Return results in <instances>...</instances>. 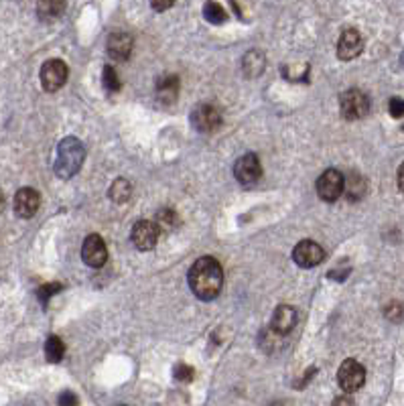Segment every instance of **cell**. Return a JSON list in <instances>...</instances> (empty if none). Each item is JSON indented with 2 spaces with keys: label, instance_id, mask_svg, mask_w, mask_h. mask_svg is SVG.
Returning a JSON list of instances; mask_svg holds the SVG:
<instances>
[{
  "label": "cell",
  "instance_id": "obj_29",
  "mask_svg": "<svg viewBox=\"0 0 404 406\" xmlns=\"http://www.w3.org/2000/svg\"><path fill=\"white\" fill-rule=\"evenodd\" d=\"M386 317H388V319H392V321H398V319L403 317V307H400V305H396V303L388 305V307H386Z\"/></svg>",
  "mask_w": 404,
  "mask_h": 406
},
{
  "label": "cell",
  "instance_id": "obj_26",
  "mask_svg": "<svg viewBox=\"0 0 404 406\" xmlns=\"http://www.w3.org/2000/svg\"><path fill=\"white\" fill-rule=\"evenodd\" d=\"M173 378L177 382H189L193 378V367L185 364H177L173 370Z\"/></svg>",
  "mask_w": 404,
  "mask_h": 406
},
{
  "label": "cell",
  "instance_id": "obj_34",
  "mask_svg": "<svg viewBox=\"0 0 404 406\" xmlns=\"http://www.w3.org/2000/svg\"><path fill=\"white\" fill-rule=\"evenodd\" d=\"M270 406H283L281 402H274V405H270Z\"/></svg>",
  "mask_w": 404,
  "mask_h": 406
},
{
  "label": "cell",
  "instance_id": "obj_15",
  "mask_svg": "<svg viewBox=\"0 0 404 406\" xmlns=\"http://www.w3.org/2000/svg\"><path fill=\"white\" fill-rule=\"evenodd\" d=\"M108 53L118 61L128 59L133 53V37L128 33H112L108 37Z\"/></svg>",
  "mask_w": 404,
  "mask_h": 406
},
{
  "label": "cell",
  "instance_id": "obj_30",
  "mask_svg": "<svg viewBox=\"0 0 404 406\" xmlns=\"http://www.w3.org/2000/svg\"><path fill=\"white\" fill-rule=\"evenodd\" d=\"M333 406H356V405H354V400H351L349 396H337V398L333 400Z\"/></svg>",
  "mask_w": 404,
  "mask_h": 406
},
{
  "label": "cell",
  "instance_id": "obj_33",
  "mask_svg": "<svg viewBox=\"0 0 404 406\" xmlns=\"http://www.w3.org/2000/svg\"><path fill=\"white\" fill-rule=\"evenodd\" d=\"M4 210V195L0 194V212Z\"/></svg>",
  "mask_w": 404,
  "mask_h": 406
},
{
  "label": "cell",
  "instance_id": "obj_31",
  "mask_svg": "<svg viewBox=\"0 0 404 406\" xmlns=\"http://www.w3.org/2000/svg\"><path fill=\"white\" fill-rule=\"evenodd\" d=\"M151 6H153L154 11H167V8L173 6V2H153Z\"/></svg>",
  "mask_w": 404,
  "mask_h": 406
},
{
  "label": "cell",
  "instance_id": "obj_12",
  "mask_svg": "<svg viewBox=\"0 0 404 406\" xmlns=\"http://www.w3.org/2000/svg\"><path fill=\"white\" fill-rule=\"evenodd\" d=\"M364 49V39L356 29H346L342 33V37L337 41V57L349 61V59L358 57Z\"/></svg>",
  "mask_w": 404,
  "mask_h": 406
},
{
  "label": "cell",
  "instance_id": "obj_7",
  "mask_svg": "<svg viewBox=\"0 0 404 406\" xmlns=\"http://www.w3.org/2000/svg\"><path fill=\"white\" fill-rule=\"evenodd\" d=\"M344 187H346V179H344V175L339 173V171H335V169H328L325 173L317 179V194H319V197L323 201H329V203L342 197Z\"/></svg>",
  "mask_w": 404,
  "mask_h": 406
},
{
  "label": "cell",
  "instance_id": "obj_27",
  "mask_svg": "<svg viewBox=\"0 0 404 406\" xmlns=\"http://www.w3.org/2000/svg\"><path fill=\"white\" fill-rule=\"evenodd\" d=\"M390 114L394 118L404 116V100H400V97H392L390 100Z\"/></svg>",
  "mask_w": 404,
  "mask_h": 406
},
{
  "label": "cell",
  "instance_id": "obj_25",
  "mask_svg": "<svg viewBox=\"0 0 404 406\" xmlns=\"http://www.w3.org/2000/svg\"><path fill=\"white\" fill-rule=\"evenodd\" d=\"M59 290H61V285L59 283H49V285H43L41 289H39V299H41V303H47L53 295H58Z\"/></svg>",
  "mask_w": 404,
  "mask_h": 406
},
{
  "label": "cell",
  "instance_id": "obj_28",
  "mask_svg": "<svg viewBox=\"0 0 404 406\" xmlns=\"http://www.w3.org/2000/svg\"><path fill=\"white\" fill-rule=\"evenodd\" d=\"M58 405L59 406H77V396L74 394V392L65 390V392H61V394H59Z\"/></svg>",
  "mask_w": 404,
  "mask_h": 406
},
{
  "label": "cell",
  "instance_id": "obj_2",
  "mask_svg": "<svg viewBox=\"0 0 404 406\" xmlns=\"http://www.w3.org/2000/svg\"><path fill=\"white\" fill-rule=\"evenodd\" d=\"M86 158V149L81 140L67 136L59 142L58 161H55V175L59 179H72L81 169Z\"/></svg>",
  "mask_w": 404,
  "mask_h": 406
},
{
  "label": "cell",
  "instance_id": "obj_21",
  "mask_svg": "<svg viewBox=\"0 0 404 406\" xmlns=\"http://www.w3.org/2000/svg\"><path fill=\"white\" fill-rule=\"evenodd\" d=\"M203 17H206V20H210L212 25H222V22H226V19H228L224 6L217 4V2H208V4L203 6Z\"/></svg>",
  "mask_w": 404,
  "mask_h": 406
},
{
  "label": "cell",
  "instance_id": "obj_1",
  "mask_svg": "<svg viewBox=\"0 0 404 406\" xmlns=\"http://www.w3.org/2000/svg\"><path fill=\"white\" fill-rule=\"evenodd\" d=\"M189 287H191L193 295L201 301H212L220 295L222 285H224V272H222V264L212 258V256H203L197 258L193 262L191 271H189Z\"/></svg>",
  "mask_w": 404,
  "mask_h": 406
},
{
  "label": "cell",
  "instance_id": "obj_11",
  "mask_svg": "<svg viewBox=\"0 0 404 406\" xmlns=\"http://www.w3.org/2000/svg\"><path fill=\"white\" fill-rule=\"evenodd\" d=\"M130 238L138 250H153L159 240V228L151 219H140L135 224Z\"/></svg>",
  "mask_w": 404,
  "mask_h": 406
},
{
  "label": "cell",
  "instance_id": "obj_23",
  "mask_svg": "<svg viewBox=\"0 0 404 406\" xmlns=\"http://www.w3.org/2000/svg\"><path fill=\"white\" fill-rule=\"evenodd\" d=\"M154 224H156L159 232H161V230H173L175 226L179 224V219H177V213H175L173 210L165 208V210H161V212H159Z\"/></svg>",
  "mask_w": 404,
  "mask_h": 406
},
{
  "label": "cell",
  "instance_id": "obj_19",
  "mask_svg": "<svg viewBox=\"0 0 404 406\" xmlns=\"http://www.w3.org/2000/svg\"><path fill=\"white\" fill-rule=\"evenodd\" d=\"M63 353H65L63 341L59 339L58 335H51V337L45 341V356H47V360L53 362V364H55V362H61Z\"/></svg>",
  "mask_w": 404,
  "mask_h": 406
},
{
  "label": "cell",
  "instance_id": "obj_17",
  "mask_svg": "<svg viewBox=\"0 0 404 406\" xmlns=\"http://www.w3.org/2000/svg\"><path fill=\"white\" fill-rule=\"evenodd\" d=\"M264 63H267V59L264 55L260 53V51H250L244 61H242V67H244V74L248 76V78H256V76H260L262 74V69H264Z\"/></svg>",
  "mask_w": 404,
  "mask_h": 406
},
{
  "label": "cell",
  "instance_id": "obj_20",
  "mask_svg": "<svg viewBox=\"0 0 404 406\" xmlns=\"http://www.w3.org/2000/svg\"><path fill=\"white\" fill-rule=\"evenodd\" d=\"M130 194H133V187L126 179H116L110 187V197L114 199L116 203H124L130 199Z\"/></svg>",
  "mask_w": 404,
  "mask_h": 406
},
{
  "label": "cell",
  "instance_id": "obj_6",
  "mask_svg": "<svg viewBox=\"0 0 404 406\" xmlns=\"http://www.w3.org/2000/svg\"><path fill=\"white\" fill-rule=\"evenodd\" d=\"M191 124L197 133H215L222 124V112L213 104H199L191 112Z\"/></svg>",
  "mask_w": 404,
  "mask_h": 406
},
{
  "label": "cell",
  "instance_id": "obj_13",
  "mask_svg": "<svg viewBox=\"0 0 404 406\" xmlns=\"http://www.w3.org/2000/svg\"><path fill=\"white\" fill-rule=\"evenodd\" d=\"M39 205H41V197H39L37 189L33 187H22L15 195V213L19 217H25V219L33 217L37 213Z\"/></svg>",
  "mask_w": 404,
  "mask_h": 406
},
{
  "label": "cell",
  "instance_id": "obj_35",
  "mask_svg": "<svg viewBox=\"0 0 404 406\" xmlns=\"http://www.w3.org/2000/svg\"><path fill=\"white\" fill-rule=\"evenodd\" d=\"M403 65H404V53H403Z\"/></svg>",
  "mask_w": 404,
  "mask_h": 406
},
{
  "label": "cell",
  "instance_id": "obj_3",
  "mask_svg": "<svg viewBox=\"0 0 404 406\" xmlns=\"http://www.w3.org/2000/svg\"><path fill=\"white\" fill-rule=\"evenodd\" d=\"M339 110L346 120H360L370 110V100L362 90H347L339 97Z\"/></svg>",
  "mask_w": 404,
  "mask_h": 406
},
{
  "label": "cell",
  "instance_id": "obj_5",
  "mask_svg": "<svg viewBox=\"0 0 404 406\" xmlns=\"http://www.w3.org/2000/svg\"><path fill=\"white\" fill-rule=\"evenodd\" d=\"M67 65L61 59H49L41 67V86L45 92H58L67 81Z\"/></svg>",
  "mask_w": 404,
  "mask_h": 406
},
{
  "label": "cell",
  "instance_id": "obj_18",
  "mask_svg": "<svg viewBox=\"0 0 404 406\" xmlns=\"http://www.w3.org/2000/svg\"><path fill=\"white\" fill-rule=\"evenodd\" d=\"M344 191L347 194V199H349V201L362 199L364 194H366V179H364L362 175H351V177L346 181Z\"/></svg>",
  "mask_w": 404,
  "mask_h": 406
},
{
  "label": "cell",
  "instance_id": "obj_32",
  "mask_svg": "<svg viewBox=\"0 0 404 406\" xmlns=\"http://www.w3.org/2000/svg\"><path fill=\"white\" fill-rule=\"evenodd\" d=\"M398 187H400V191L404 194V163L400 165V169H398Z\"/></svg>",
  "mask_w": 404,
  "mask_h": 406
},
{
  "label": "cell",
  "instance_id": "obj_24",
  "mask_svg": "<svg viewBox=\"0 0 404 406\" xmlns=\"http://www.w3.org/2000/svg\"><path fill=\"white\" fill-rule=\"evenodd\" d=\"M102 78H104V88L110 92V94H114V92H120V78H118V74H116L114 67H110V65H106L104 67V74H102Z\"/></svg>",
  "mask_w": 404,
  "mask_h": 406
},
{
  "label": "cell",
  "instance_id": "obj_4",
  "mask_svg": "<svg viewBox=\"0 0 404 406\" xmlns=\"http://www.w3.org/2000/svg\"><path fill=\"white\" fill-rule=\"evenodd\" d=\"M337 382H339V388L344 392H358L360 388L364 386V382H366V370L356 360H346L339 366Z\"/></svg>",
  "mask_w": 404,
  "mask_h": 406
},
{
  "label": "cell",
  "instance_id": "obj_9",
  "mask_svg": "<svg viewBox=\"0 0 404 406\" xmlns=\"http://www.w3.org/2000/svg\"><path fill=\"white\" fill-rule=\"evenodd\" d=\"M81 258H83V262H86L88 266H92V269H100V266L106 264V260H108V248H106L104 240H102L97 234H92V236L86 238V242H83V246H81Z\"/></svg>",
  "mask_w": 404,
  "mask_h": 406
},
{
  "label": "cell",
  "instance_id": "obj_10",
  "mask_svg": "<svg viewBox=\"0 0 404 406\" xmlns=\"http://www.w3.org/2000/svg\"><path fill=\"white\" fill-rule=\"evenodd\" d=\"M234 175H236V179L242 183V185H254V183H258L260 181V177H262V165H260V161H258V156L256 155H244L238 158V163H236V167H234Z\"/></svg>",
  "mask_w": 404,
  "mask_h": 406
},
{
  "label": "cell",
  "instance_id": "obj_8",
  "mask_svg": "<svg viewBox=\"0 0 404 406\" xmlns=\"http://www.w3.org/2000/svg\"><path fill=\"white\" fill-rule=\"evenodd\" d=\"M323 258H325V252H323V248H321L317 242H313V240L299 242V244L295 246V250H292V260H295L299 266H303V269H313V266L321 264Z\"/></svg>",
  "mask_w": 404,
  "mask_h": 406
},
{
  "label": "cell",
  "instance_id": "obj_22",
  "mask_svg": "<svg viewBox=\"0 0 404 406\" xmlns=\"http://www.w3.org/2000/svg\"><path fill=\"white\" fill-rule=\"evenodd\" d=\"M63 8H65L63 2H49V0H47V2H39L37 4L39 17H41V19H58Z\"/></svg>",
  "mask_w": 404,
  "mask_h": 406
},
{
  "label": "cell",
  "instance_id": "obj_16",
  "mask_svg": "<svg viewBox=\"0 0 404 406\" xmlns=\"http://www.w3.org/2000/svg\"><path fill=\"white\" fill-rule=\"evenodd\" d=\"M177 94H179V79L175 76H167L156 81V97L163 104H173L177 100Z\"/></svg>",
  "mask_w": 404,
  "mask_h": 406
},
{
  "label": "cell",
  "instance_id": "obj_14",
  "mask_svg": "<svg viewBox=\"0 0 404 406\" xmlns=\"http://www.w3.org/2000/svg\"><path fill=\"white\" fill-rule=\"evenodd\" d=\"M295 323H297V311L292 309L290 305H278L274 315H272L270 329L278 335H285L295 327Z\"/></svg>",
  "mask_w": 404,
  "mask_h": 406
}]
</instances>
